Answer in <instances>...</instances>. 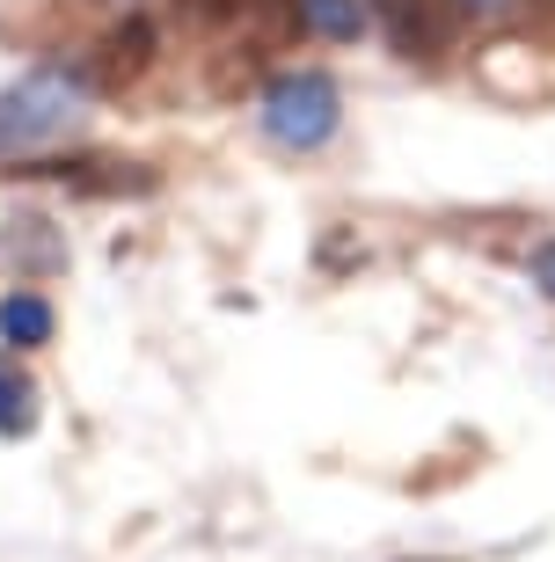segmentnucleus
<instances>
[{
    "label": "nucleus",
    "mask_w": 555,
    "mask_h": 562,
    "mask_svg": "<svg viewBox=\"0 0 555 562\" xmlns=\"http://www.w3.org/2000/svg\"><path fill=\"white\" fill-rule=\"evenodd\" d=\"M88 88H74L66 74H37V81H22L0 95V146H37L52 132H66L81 117Z\"/></svg>",
    "instance_id": "2"
},
{
    "label": "nucleus",
    "mask_w": 555,
    "mask_h": 562,
    "mask_svg": "<svg viewBox=\"0 0 555 562\" xmlns=\"http://www.w3.org/2000/svg\"><path fill=\"white\" fill-rule=\"evenodd\" d=\"M468 8H497V0H468Z\"/></svg>",
    "instance_id": "10"
},
{
    "label": "nucleus",
    "mask_w": 555,
    "mask_h": 562,
    "mask_svg": "<svg viewBox=\"0 0 555 562\" xmlns=\"http://www.w3.org/2000/svg\"><path fill=\"white\" fill-rule=\"evenodd\" d=\"M176 15L198 22V30H226L234 22V0H176Z\"/></svg>",
    "instance_id": "8"
},
{
    "label": "nucleus",
    "mask_w": 555,
    "mask_h": 562,
    "mask_svg": "<svg viewBox=\"0 0 555 562\" xmlns=\"http://www.w3.org/2000/svg\"><path fill=\"white\" fill-rule=\"evenodd\" d=\"M0 336L8 344H44L52 336V307H44L37 292H8L0 300Z\"/></svg>",
    "instance_id": "7"
},
{
    "label": "nucleus",
    "mask_w": 555,
    "mask_h": 562,
    "mask_svg": "<svg viewBox=\"0 0 555 562\" xmlns=\"http://www.w3.org/2000/svg\"><path fill=\"white\" fill-rule=\"evenodd\" d=\"M380 15H388V37L402 59H424L432 52V8L424 0H380Z\"/></svg>",
    "instance_id": "6"
},
{
    "label": "nucleus",
    "mask_w": 555,
    "mask_h": 562,
    "mask_svg": "<svg viewBox=\"0 0 555 562\" xmlns=\"http://www.w3.org/2000/svg\"><path fill=\"white\" fill-rule=\"evenodd\" d=\"M154 52H162V22H154V15L110 22L103 37H96V59H88V88L124 95L132 81H146V74H154Z\"/></svg>",
    "instance_id": "3"
},
{
    "label": "nucleus",
    "mask_w": 555,
    "mask_h": 562,
    "mask_svg": "<svg viewBox=\"0 0 555 562\" xmlns=\"http://www.w3.org/2000/svg\"><path fill=\"white\" fill-rule=\"evenodd\" d=\"M30 424H37V380L0 351V438H22Z\"/></svg>",
    "instance_id": "5"
},
{
    "label": "nucleus",
    "mask_w": 555,
    "mask_h": 562,
    "mask_svg": "<svg viewBox=\"0 0 555 562\" xmlns=\"http://www.w3.org/2000/svg\"><path fill=\"white\" fill-rule=\"evenodd\" d=\"M526 278L541 285V300H555V241H541V249L526 256Z\"/></svg>",
    "instance_id": "9"
},
{
    "label": "nucleus",
    "mask_w": 555,
    "mask_h": 562,
    "mask_svg": "<svg viewBox=\"0 0 555 562\" xmlns=\"http://www.w3.org/2000/svg\"><path fill=\"white\" fill-rule=\"evenodd\" d=\"M264 132L292 154H314L330 146L336 132V81L330 74H278L264 81Z\"/></svg>",
    "instance_id": "1"
},
{
    "label": "nucleus",
    "mask_w": 555,
    "mask_h": 562,
    "mask_svg": "<svg viewBox=\"0 0 555 562\" xmlns=\"http://www.w3.org/2000/svg\"><path fill=\"white\" fill-rule=\"evenodd\" d=\"M292 15H300L308 37H330V44L366 37V8L358 0H292Z\"/></svg>",
    "instance_id": "4"
}]
</instances>
